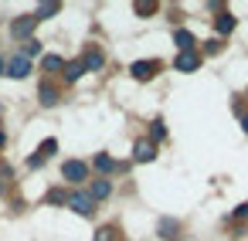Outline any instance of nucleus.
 Masks as SVG:
<instances>
[{
  "label": "nucleus",
  "mask_w": 248,
  "mask_h": 241,
  "mask_svg": "<svg viewBox=\"0 0 248 241\" xmlns=\"http://www.w3.org/2000/svg\"><path fill=\"white\" fill-rule=\"evenodd\" d=\"M68 207H72L75 214H82V217H92V211H95V200H92L89 194L75 190V194H68Z\"/></svg>",
  "instance_id": "obj_1"
},
{
  "label": "nucleus",
  "mask_w": 248,
  "mask_h": 241,
  "mask_svg": "<svg viewBox=\"0 0 248 241\" xmlns=\"http://www.w3.org/2000/svg\"><path fill=\"white\" fill-rule=\"evenodd\" d=\"M62 177H65V180H72V183H82V180L89 177V166H85L82 160H68V163L62 166Z\"/></svg>",
  "instance_id": "obj_2"
},
{
  "label": "nucleus",
  "mask_w": 248,
  "mask_h": 241,
  "mask_svg": "<svg viewBox=\"0 0 248 241\" xmlns=\"http://www.w3.org/2000/svg\"><path fill=\"white\" fill-rule=\"evenodd\" d=\"M28 72H31V58H24V55L7 58V75L11 78H28Z\"/></svg>",
  "instance_id": "obj_3"
},
{
  "label": "nucleus",
  "mask_w": 248,
  "mask_h": 241,
  "mask_svg": "<svg viewBox=\"0 0 248 241\" xmlns=\"http://www.w3.org/2000/svg\"><path fill=\"white\" fill-rule=\"evenodd\" d=\"M34 24H38V17H34V14H28V17H17V21L11 24V34H14V38H28V41H31V31H34Z\"/></svg>",
  "instance_id": "obj_4"
},
{
  "label": "nucleus",
  "mask_w": 248,
  "mask_h": 241,
  "mask_svg": "<svg viewBox=\"0 0 248 241\" xmlns=\"http://www.w3.org/2000/svg\"><path fill=\"white\" fill-rule=\"evenodd\" d=\"M153 72H156V65H153V61H133V65H129V75H133L136 82L153 78Z\"/></svg>",
  "instance_id": "obj_5"
},
{
  "label": "nucleus",
  "mask_w": 248,
  "mask_h": 241,
  "mask_svg": "<svg viewBox=\"0 0 248 241\" xmlns=\"http://www.w3.org/2000/svg\"><path fill=\"white\" fill-rule=\"evenodd\" d=\"M153 156H156V143L143 139V143H136V146H133V160H140V163H150Z\"/></svg>",
  "instance_id": "obj_6"
},
{
  "label": "nucleus",
  "mask_w": 248,
  "mask_h": 241,
  "mask_svg": "<svg viewBox=\"0 0 248 241\" xmlns=\"http://www.w3.org/2000/svg\"><path fill=\"white\" fill-rule=\"evenodd\" d=\"M173 65H177V72H194L201 65V58H197V51H180Z\"/></svg>",
  "instance_id": "obj_7"
},
{
  "label": "nucleus",
  "mask_w": 248,
  "mask_h": 241,
  "mask_svg": "<svg viewBox=\"0 0 248 241\" xmlns=\"http://www.w3.org/2000/svg\"><path fill=\"white\" fill-rule=\"evenodd\" d=\"M112 194V183L109 180H92V187H89V197L92 200H102V197H109Z\"/></svg>",
  "instance_id": "obj_8"
},
{
  "label": "nucleus",
  "mask_w": 248,
  "mask_h": 241,
  "mask_svg": "<svg viewBox=\"0 0 248 241\" xmlns=\"http://www.w3.org/2000/svg\"><path fill=\"white\" fill-rule=\"evenodd\" d=\"M173 41H177V48H180V51H194V45H197V41H194V34H190V31H184V28H180V31H173Z\"/></svg>",
  "instance_id": "obj_9"
},
{
  "label": "nucleus",
  "mask_w": 248,
  "mask_h": 241,
  "mask_svg": "<svg viewBox=\"0 0 248 241\" xmlns=\"http://www.w3.org/2000/svg\"><path fill=\"white\" fill-rule=\"evenodd\" d=\"M214 28H217V34H231V31H234V17H231V14H217Z\"/></svg>",
  "instance_id": "obj_10"
},
{
  "label": "nucleus",
  "mask_w": 248,
  "mask_h": 241,
  "mask_svg": "<svg viewBox=\"0 0 248 241\" xmlns=\"http://www.w3.org/2000/svg\"><path fill=\"white\" fill-rule=\"evenodd\" d=\"M82 72H85V65H82V61H68V65H65V82H78V78H82Z\"/></svg>",
  "instance_id": "obj_11"
},
{
  "label": "nucleus",
  "mask_w": 248,
  "mask_h": 241,
  "mask_svg": "<svg viewBox=\"0 0 248 241\" xmlns=\"http://www.w3.org/2000/svg\"><path fill=\"white\" fill-rule=\"evenodd\" d=\"M95 170H99V173H112V170H116V160L106 156V153H99V156H95Z\"/></svg>",
  "instance_id": "obj_12"
},
{
  "label": "nucleus",
  "mask_w": 248,
  "mask_h": 241,
  "mask_svg": "<svg viewBox=\"0 0 248 241\" xmlns=\"http://www.w3.org/2000/svg\"><path fill=\"white\" fill-rule=\"evenodd\" d=\"M82 65H85V72H99V68H102V55H99V51H89Z\"/></svg>",
  "instance_id": "obj_13"
},
{
  "label": "nucleus",
  "mask_w": 248,
  "mask_h": 241,
  "mask_svg": "<svg viewBox=\"0 0 248 241\" xmlns=\"http://www.w3.org/2000/svg\"><path fill=\"white\" fill-rule=\"evenodd\" d=\"M41 65H45V72H62V68H65L62 55H45V61H41Z\"/></svg>",
  "instance_id": "obj_14"
},
{
  "label": "nucleus",
  "mask_w": 248,
  "mask_h": 241,
  "mask_svg": "<svg viewBox=\"0 0 248 241\" xmlns=\"http://www.w3.org/2000/svg\"><path fill=\"white\" fill-rule=\"evenodd\" d=\"M160 234H163V238H177V221H173V217H163V221H160Z\"/></svg>",
  "instance_id": "obj_15"
},
{
  "label": "nucleus",
  "mask_w": 248,
  "mask_h": 241,
  "mask_svg": "<svg viewBox=\"0 0 248 241\" xmlns=\"http://www.w3.org/2000/svg\"><path fill=\"white\" fill-rule=\"evenodd\" d=\"M55 99H58L55 89H51V85H41V105L48 109V105H55Z\"/></svg>",
  "instance_id": "obj_16"
},
{
  "label": "nucleus",
  "mask_w": 248,
  "mask_h": 241,
  "mask_svg": "<svg viewBox=\"0 0 248 241\" xmlns=\"http://www.w3.org/2000/svg\"><path fill=\"white\" fill-rule=\"evenodd\" d=\"M163 136H167V126H163V119H156L153 129H150V143H156V139H163Z\"/></svg>",
  "instance_id": "obj_17"
},
{
  "label": "nucleus",
  "mask_w": 248,
  "mask_h": 241,
  "mask_svg": "<svg viewBox=\"0 0 248 241\" xmlns=\"http://www.w3.org/2000/svg\"><path fill=\"white\" fill-rule=\"evenodd\" d=\"M55 150H58V143H55V139H45V143L38 146V160H45V156H51Z\"/></svg>",
  "instance_id": "obj_18"
},
{
  "label": "nucleus",
  "mask_w": 248,
  "mask_h": 241,
  "mask_svg": "<svg viewBox=\"0 0 248 241\" xmlns=\"http://www.w3.org/2000/svg\"><path fill=\"white\" fill-rule=\"evenodd\" d=\"M51 14H58V4H51V0H48V4H41V7H38V14H34V17L41 21V17H51Z\"/></svg>",
  "instance_id": "obj_19"
},
{
  "label": "nucleus",
  "mask_w": 248,
  "mask_h": 241,
  "mask_svg": "<svg viewBox=\"0 0 248 241\" xmlns=\"http://www.w3.org/2000/svg\"><path fill=\"white\" fill-rule=\"evenodd\" d=\"M95 241H119L116 238V227H99L95 231Z\"/></svg>",
  "instance_id": "obj_20"
},
{
  "label": "nucleus",
  "mask_w": 248,
  "mask_h": 241,
  "mask_svg": "<svg viewBox=\"0 0 248 241\" xmlns=\"http://www.w3.org/2000/svg\"><path fill=\"white\" fill-rule=\"evenodd\" d=\"M38 51H41V45H38V41L31 38V41H24V51H21V55H24V58H34Z\"/></svg>",
  "instance_id": "obj_21"
},
{
  "label": "nucleus",
  "mask_w": 248,
  "mask_h": 241,
  "mask_svg": "<svg viewBox=\"0 0 248 241\" xmlns=\"http://www.w3.org/2000/svg\"><path fill=\"white\" fill-rule=\"evenodd\" d=\"M48 200H51V204H68V194H65V190H51Z\"/></svg>",
  "instance_id": "obj_22"
},
{
  "label": "nucleus",
  "mask_w": 248,
  "mask_h": 241,
  "mask_svg": "<svg viewBox=\"0 0 248 241\" xmlns=\"http://www.w3.org/2000/svg\"><path fill=\"white\" fill-rule=\"evenodd\" d=\"M153 11H156L153 0H143V4H136V14H153Z\"/></svg>",
  "instance_id": "obj_23"
},
{
  "label": "nucleus",
  "mask_w": 248,
  "mask_h": 241,
  "mask_svg": "<svg viewBox=\"0 0 248 241\" xmlns=\"http://www.w3.org/2000/svg\"><path fill=\"white\" fill-rule=\"evenodd\" d=\"M231 217H234V221H241V217H248V204H238V207H234V214H231Z\"/></svg>",
  "instance_id": "obj_24"
},
{
  "label": "nucleus",
  "mask_w": 248,
  "mask_h": 241,
  "mask_svg": "<svg viewBox=\"0 0 248 241\" xmlns=\"http://www.w3.org/2000/svg\"><path fill=\"white\" fill-rule=\"evenodd\" d=\"M217 48H221V45H217V38H214V41H207V45H204V51H207V55H214V51H217Z\"/></svg>",
  "instance_id": "obj_25"
},
{
  "label": "nucleus",
  "mask_w": 248,
  "mask_h": 241,
  "mask_svg": "<svg viewBox=\"0 0 248 241\" xmlns=\"http://www.w3.org/2000/svg\"><path fill=\"white\" fill-rule=\"evenodd\" d=\"M0 75H7V55H0Z\"/></svg>",
  "instance_id": "obj_26"
},
{
  "label": "nucleus",
  "mask_w": 248,
  "mask_h": 241,
  "mask_svg": "<svg viewBox=\"0 0 248 241\" xmlns=\"http://www.w3.org/2000/svg\"><path fill=\"white\" fill-rule=\"evenodd\" d=\"M241 126H245V133H248V116H245V119H241Z\"/></svg>",
  "instance_id": "obj_27"
},
{
  "label": "nucleus",
  "mask_w": 248,
  "mask_h": 241,
  "mask_svg": "<svg viewBox=\"0 0 248 241\" xmlns=\"http://www.w3.org/2000/svg\"><path fill=\"white\" fill-rule=\"evenodd\" d=\"M4 139H7V136H4V129H0V146H4Z\"/></svg>",
  "instance_id": "obj_28"
}]
</instances>
